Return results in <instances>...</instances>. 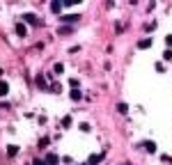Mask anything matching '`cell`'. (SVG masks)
I'll use <instances>...</instances> for the list:
<instances>
[{"mask_svg": "<svg viewBox=\"0 0 172 165\" xmlns=\"http://www.w3.org/2000/svg\"><path fill=\"white\" fill-rule=\"evenodd\" d=\"M44 165H60V156L57 154H48L46 160H44Z\"/></svg>", "mask_w": 172, "mask_h": 165, "instance_id": "obj_1", "label": "cell"}, {"mask_svg": "<svg viewBox=\"0 0 172 165\" xmlns=\"http://www.w3.org/2000/svg\"><path fill=\"white\" fill-rule=\"evenodd\" d=\"M101 158H103V154H92V156L87 158V165H99Z\"/></svg>", "mask_w": 172, "mask_h": 165, "instance_id": "obj_2", "label": "cell"}, {"mask_svg": "<svg viewBox=\"0 0 172 165\" xmlns=\"http://www.w3.org/2000/svg\"><path fill=\"white\" fill-rule=\"evenodd\" d=\"M16 154H19V144H9V147H7V156H9V158H14Z\"/></svg>", "mask_w": 172, "mask_h": 165, "instance_id": "obj_3", "label": "cell"}, {"mask_svg": "<svg viewBox=\"0 0 172 165\" xmlns=\"http://www.w3.org/2000/svg\"><path fill=\"white\" fill-rule=\"evenodd\" d=\"M25 32H28V28L23 25V23H16V35H19V37H25Z\"/></svg>", "mask_w": 172, "mask_h": 165, "instance_id": "obj_4", "label": "cell"}, {"mask_svg": "<svg viewBox=\"0 0 172 165\" xmlns=\"http://www.w3.org/2000/svg\"><path fill=\"white\" fill-rule=\"evenodd\" d=\"M7 92H9V85L5 80H0V96H7Z\"/></svg>", "mask_w": 172, "mask_h": 165, "instance_id": "obj_5", "label": "cell"}, {"mask_svg": "<svg viewBox=\"0 0 172 165\" xmlns=\"http://www.w3.org/2000/svg\"><path fill=\"white\" fill-rule=\"evenodd\" d=\"M142 144H145V149L149 151V154H154V151H156V144L151 142V140H147V142H142Z\"/></svg>", "mask_w": 172, "mask_h": 165, "instance_id": "obj_6", "label": "cell"}, {"mask_svg": "<svg viewBox=\"0 0 172 165\" xmlns=\"http://www.w3.org/2000/svg\"><path fill=\"white\" fill-rule=\"evenodd\" d=\"M62 21H64V23H76V21H78V14H73V16H62Z\"/></svg>", "mask_w": 172, "mask_h": 165, "instance_id": "obj_7", "label": "cell"}, {"mask_svg": "<svg viewBox=\"0 0 172 165\" xmlns=\"http://www.w3.org/2000/svg\"><path fill=\"white\" fill-rule=\"evenodd\" d=\"M138 46H140V48H149L151 46V39H140V41H138Z\"/></svg>", "mask_w": 172, "mask_h": 165, "instance_id": "obj_8", "label": "cell"}, {"mask_svg": "<svg viewBox=\"0 0 172 165\" xmlns=\"http://www.w3.org/2000/svg\"><path fill=\"white\" fill-rule=\"evenodd\" d=\"M80 96H83V94H80V89H76V87H73V89H71V99H73V101H78Z\"/></svg>", "mask_w": 172, "mask_h": 165, "instance_id": "obj_9", "label": "cell"}, {"mask_svg": "<svg viewBox=\"0 0 172 165\" xmlns=\"http://www.w3.org/2000/svg\"><path fill=\"white\" fill-rule=\"evenodd\" d=\"M48 144H51V140H48V138H42V140H39V147H42V149H46Z\"/></svg>", "mask_w": 172, "mask_h": 165, "instance_id": "obj_10", "label": "cell"}, {"mask_svg": "<svg viewBox=\"0 0 172 165\" xmlns=\"http://www.w3.org/2000/svg\"><path fill=\"white\" fill-rule=\"evenodd\" d=\"M37 85H39V87H46V80H44V76H42V73L37 76Z\"/></svg>", "mask_w": 172, "mask_h": 165, "instance_id": "obj_11", "label": "cell"}, {"mask_svg": "<svg viewBox=\"0 0 172 165\" xmlns=\"http://www.w3.org/2000/svg\"><path fill=\"white\" fill-rule=\"evenodd\" d=\"M51 9L53 12H60V9H62V2H51Z\"/></svg>", "mask_w": 172, "mask_h": 165, "instance_id": "obj_12", "label": "cell"}, {"mask_svg": "<svg viewBox=\"0 0 172 165\" xmlns=\"http://www.w3.org/2000/svg\"><path fill=\"white\" fill-rule=\"evenodd\" d=\"M53 71H55V73H62V71H64V64H60V62H57L55 67H53Z\"/></svg>", "mask_w": 172, "mask_h": 165, "instance_id": "obj_13", "label": "cell"}, {"mask_svg": "<svg viewBox=\"0 0 172 165\" xmlns=\"http://www.w3.org/2000/svg\"><path fill=\"white\" fill-rule=\"evenodd\" d=\"M23 16H25V21H28V23H37V19H35V14H23Z\"/></svg>", "mask_w": 172, "mask_h": 165, "instance_id": "obj_14", "label": "cell"}, {"mask_svg": "<svg viewBox=\"0 0 172 165\" xmlns=\"http://www.w3.org/2000/svg\"><path fill=\"white\" fill-rule=\"evenodd\" d=\"M117 110H120V113H126V110H129V106H126V103H120V106H117Z\"/></svg>", "mask_w": 172, "mask_h": 165, "instance_id": "obj_15", "label": "cell"}, {"mask_svg": "<svg viewBox=\"0 0 172 165\" xmlns=\"http://www.w3.org/2000/svg\"><path fill=\"white\" fill-rule=\"evenodd\" d=\"M80 131H83V133H87V131H89V124L83 122V124H80Z\"/></svg>", "mask_w": 172, "mask_h": 165, "instance_id": "obj_16", "label": "cell"}, {"mask_svg": "<svg viewBox=\"0 0 172 165\" xmlns=\"http://www.w3.org/2000/svg\"><path fill=\"white\" fill-rule=\"evenodd\" d=\"M69 124H71V117H64L62 119V126H64V129H69Z\"/></svg>", "mask_w": 172, "mask_h": 165, "instance_id": "obj_17", "label": "cell"}, {"mask_svg": "<svg viewBox=\"0 0 172 165\" xmlns=\"http://www.w3.org/2000/svg\"><path fill=\"white\" fill-rule=\"evenodd\" d=\"M163 60H165V62L172 60V51H165V53H163Z\"/></svg>", "mask_w": 172, "mask_h": 165, "instance_id": "obj_18", "label": "cell"}, {"mask_svg": "<svg viewBox=\"0 0 172 165\" xmlns=\"http://www.w3.org/2000/svg\"><path fill=\"white\" fill-rule=\"evenodd\" d=\"M165 41H167V46H172V35H167V37H165Z\"/></svg>", "mask_w": 172, "mask_h": 165, "instance_id": "obj_19", "label": "cell"}, {"mask_svg": "<svg viewBox=\"0 0 172 165\" xmlns=\"http://www.w3.org/2000/svg\"><path fill=\"white\" fill-rule=\"evenodd\" d=\"M32 165H44V160H32Z\"/></svg>", "mask_w": 172, "mask_h": 165, "instance_id": "obj_20", "label": "cell"}]
</instances>
